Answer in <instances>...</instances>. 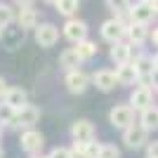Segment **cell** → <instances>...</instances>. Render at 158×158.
<instances>
[{"label": "cell", "mask_w": 158, "mask_h": 158, "mask_svg": "<svg viewBox=\"0 0 158 158\" xmlns=\"http://www.w3.org/2000/svg\"><path fill=\"white\" fill-rule=\"evenodd\" d=\"M123 17H125V14L113 17V19H106L104 24H102V28H99V35H102V40H106L109 45H113V43H118V40L125 38L127 24H125V19H123Z\"/></svg>", "instance_id": "obj_1"}, {"label": "cell", "mask_w": 158, "mask_h": 158, "mask_svg": "<svg viewBox=\"0 0 158 158\" xmlns=\"http://www.w3.org/2000/svg\"><path fill=\"white\" fill-rule=\"evenodd\" d=\"M64 85L71 94H85L87 87L92 85V76L85 73L83 69H71V71H66V76H64Z\"/></svg>", "instance_id": "obj_2"}, {"label": "cell", "mask_w": 158, "mask_h": 158, "mask_svg": "<svg viewBox=\"0 0 158 158\" xmlns=\"http://www.w3.org/2000/svg\"><path fill=\"white\" fill-rule=\"evenodd\" d=\"M123 144L127 146V149H132V151H137V149H142V146L149 144V130H146L142 123H132V125H127L125 130H123Z\"/></svg>", "instance_id": "obj_3"}, {"label": "cell", "mask_w": 158, "mask_h": 158, "mask_svg": "<svg viewBox=\"0 0 158 158\" xmlns=\"http://www.w3.org/2000/svg\"><path fill=\"white\" fill-rule=\"evenodd\" d=\"M40 120V109L35 104H24L21 109H17L14 113V130H31L35 127V123Z\"/></svg>", "instance_id": "obj_4"}, {"label": "cell", "mask_w": 158, "mask_h": 158, "mask_svg": "<svg viewBox=\"0 0 158 158\" xmlns=\"http://www.w3.org/2000/svg\"><path fill=\"white\" fill-rule=\"evenodd\" d=\"M135 109H132V104H116L109 111V123H111L116 130H125L127 125H132L135 123Z\"/></svg>", "instance_id": "obj_5"}, {"label": "cell", "mask_w": 158, "mask_h": 158, "mask_svg": "<svg viewBox=\"0 0 158 158\" xmlns=\"http://www.w3.org/2000/svg\"><path fill=\"white\" fill-rule=\"evenodd\" d=\"M153 102V87L149 85V83H137V85L132 87L130 92V104L135 111H144V109H149Z\"/></svg>", "instance_id": "obj_6"}, {"label": "cell", "mask_w": 158, "mask_h": 158, "mask_svg": "<svg viewBox=\"0 0 158 158\" xmlns=\"http://www.w3.org/2000/svg\"><path fill=\"white\" fill-rule=\"evenodd\" d=\"M43 146H45V137H43V132H38L35 127H31V130H21V135H19V149L24 153H40V151H43Z\"/></svg>", "instance_id": "obj_7"}, {"label": "cell", "mask_w": 158, "mask_h": 158, "mask_svg": "<svg viewBox=\"0 0 158 158\" xmlns=\"http://www.w3.org/2000/svg\"><path fill=\"white\" fill-rule=\"evenodd\" d=\"M33 38L38 43L40 47H54L59 43V28L54 26V24H38V26L33 28Z\"/></svg>", "instance_id": "obj_8"}, {"label": "cell", "mask_w": 158, "mask_h": 158, "mask_svg": "<svg viewBox=\"0 0 158 158\" xmlns=\"http://www.w3.org/2000/svg\"><path fill=\"white\" fill-rule=\"evenodd\" d=\"M127 17L130 21H144V24H151L153 17H156V10H153L151 0H135L127 10Z\"/></svg>", "instance_id": "obj_9"}, {"label": "cell", "mask_w": 158, "mask_h": 158, "mask_svg": "<svg viewBox=\"0 0 158 158\" xmlns=\"http://www.w3.org/2000/svg\"><path fill=\"white\" fill-rule=\"evenodd\" d=\"M64 38L66 40H71L73 45L78 43V40H85L87 38V33H90V28H87V24L83 19H76V17H71V19H66L64 24Z\"/></svg>", "instance_id": "obj_10"}, {"label": "cell", "mask_w": 158, "mask_h": 158, "mask_svg": "<svg viewBox=\"0 0 158 158\" xmlns=\"http://www.w3.org/2000/svg\"><path fill=\"white\" fill-rule=\"evenodd\" d=\"M127 43H130L132 47L135 45H144L146 40L151 38V31H149V24H144V21H130L127 24V33H125Z\"/></svg>", "instance_id": "obj_11"}, {"label": "cell", "mask_w": 158, "mask_h": 158, "mask_svg": "<svg viewBox=\"0 0 158 158\" xmlns=\"http://www.w3.org/2000/svg\"><path fill=\"white\" fill-rule=\"evenodd\" d=\"M92 85L97 87L99 92H111L118 85V78H116V71L111 69H99L92 73Z\"/></svg>", "instance_id": "obj_12"}, {"label": "cell", "mask_w": 158, "mask_h": 158, "mask_svg": "<svg viewBox=\"0 0 158 158\" xmlns=\"http://www.w3.org/2000/svg\"><path fill=\"white\" fill-rule=\"evenodd\" d=\"M71 137L76 142H92L97 137V130H94V125L87 118H78L71 123Z\"/></svg>", "instance_id": "obj_13"}, {"label": "cell", "mask_w": 158, "mask_h": 158, "mask_svg": "<svg viewBox=\"0 0 158 158\" xmlns=\"http://www.w3.org/2000/svg\"><path fill=\"white\" fill-rule=\"evenodd\" d=\"M116 78H118V85L135 87L139 83V73H137V69H135V64L127 61V64H118L116 66Z\"/></svg>", "instance_id": "obj_14"}, {"label": "cell", "mask_w": 158, "mask_h": 158, "mask_svg": "<svg viewBox=\"0 0 158 158\" xmlns=\"http://www.w3.org/2000/svg\"><path fill=\"white\" fill-rule=\"evenodd\" d=\"M109 57H111V61L116 66H118V64H127V61H132V45L125 43V40H118V43H113V45H111Z\"/></svg>", "instance_id": "obj_15"}, {"label": "cell", "mask_w": 158, "mask_h": 158, "mask_svg": "<svg viewBox=\"0 0 158 158\" xmlns=\"http://www.w3.org/2000/svg\"><path fill=\"white\" fill-rule=\"evenodd\" d=\"M132 64H135V69H137L139 73V80H146L149 83V73L153 71V66H156V61H153V57H149V54L139 52L132 57Z\"/></svg>", "instance_id": "obj_16"}, {"label": "cell", "mask_w": 158, "mask_h": 158, "mask_svg": "<svg viewBox=\"0 0 158 158\" xmlns=\"http://www.w3.org/2000/svg\"><path fill=\"white\" fill-rule=\"evenodd\" d=\"M17 26L24 28V31H31V28L38 26V12L31 7H19V14H17Z\"/></svg>", "instance_id": "obj_17"}, {"label": "cell", "mask_w": 158, "mask_h": 158, "mask_svg": "<svg viewBox=\"0 0 158 158\" xmlns=\"http://www.w3.org/2000/svg\"><path fill=\"white\" fill-rule=\"evenodd\" d=\"M5 104H10L12 109H21L24 104H28V92L24 87H7L5 97H2Z\"/></svg>", "instance_id": "obj_18"}, {"label": "cell", "mask_w": 158, "mask_h": 158, "mask_svg": "<svg viewBox=\"0 0 158 158\" xmlns=\"http://www.w3.org/2000/svg\"><path fill=\"white\" fill-rule=\"evenodd\" d=\"M80 64H85V61L80 59V54L76 52V47H69L64 52L59 54V66L64 71H71V69H80Z\"/></svg>", "instance_id": "obj_19"}, {"label": "cell", "mask_w": 158, "mask_h": 158, "mask_svg": "<svg viewBox=\"0 0 158 158\" xmlns=\"http://www.w3.org/2000/svg\"><path fill=\"white\" fill-rule=\"evenodd\" d=\"M139 123L146 127L149 132L158 130V106H149V109H144V111H139Z\"/></svg>", "instance_id": "obj_20"}, {"label": "cell", "mask_w": 158, "mask_h": 158, "mask_svg": "<svg viewBox=\"0 0 158 158\" xmlns=\"http://www.w3.org/2000/svg\"><path fill=\"white\" fill-rule=\"evenodd\" d=\"M73 47H76V52L80 54V59H83V61H90L94 54H97V43H92L90 38L78 40V43H76Z\"/></svg>", "instance_id": "obj_21"}, {"label": "cell", "mask_w": 158, "mask_h": 158, "mask_svg": "<svg viewBox=\"0 0 158 158\" xmlns=\"http://www.w3.org/2000/svg\"><path fill=\"white\" fill-rule=\"evenodd\" d=\"M57 12L61 14V17H66V19H71V17H76V12L80 10V0H57Z\"/></svg>", "instance_id": "obj_22"}, {"label": "cell", "mask_w": 158, "mask_h": 158, "mask_svg": "<svg viewBox=\"0 0 158 158\" xmlns=\"http://www.w3.org/2000/svg\"><path fill=\"white\" fill-rule=\"evenodd\" d=\"M14 21H17V14H14L12 5H7V2H0V26L7 28V26H12Z\"/></svg>", "instance_id": "obj_23"}, {"label": "cell", "mask_w": 158, "mask_h": 158, "mask_svg": "<svg viewBox=\"0 0 158 158\" xmlns=\"http://www.w3.org/2000/svg\"><path fill=\"white\" fill-rule=\"evenodd\" d=\"M106 2V10H111L116 17H120V14H127V10H130L132 0H104Z\"/></svg>", "instance_id": "obj_24"}, {"label": "cell", "mask_w": 158, "mask_h": 158, "mask_svg": "<svg viewBox=\"0 0 158 158\" xmlns=\"http://www.w3.org/2000/svg\"><path fill=\"white\" fill-rule=\"evenodd\" d=\"M14 113H17V109H12L10 104L2 102V106H0V125L2 127H12L14 125Z\"/></svg>", "instance_id": "obj_25"}, {"label": "cell", "mask_w": 158, "mask_h": 158, "mask_svg": "<svg viewBox=\"0 0 158 158\" xmlns=\"http://www.w3.org/2000/svg\"><path fill=\"white\" fill-rule=\"evenodd\" d=\"M99 158H120V149L116 144H102Z\"/></svg>", "instance_id": "obj_26"}, {"label": "cell", "mask_w": 158, "mask_h": 158, "mask_svg": "<svg viewBox=\"0 0 158 158\" xmlns=\"http://www.w3.org/2000/svg\"><path fill=\"white\" fill-rule=\"evenodd\" d=\"M71 158H87V153H85V142H76V139H73Z\"/></svg>", "instance_id": "obj_27"}, {"label": "cell", "mask_w": 158, "mask_h": 158, "mask_svg": "<svg viewBox=\"0 0 158 158\" xmlns=\"http://www.w3.org/2000/svg\"><path fill=\"white\" fill-rule=\"evenodd\" d=\"M47 158H71V149H66V146H54L52 151L47 153Z\"/></svg>", "instance_id": "obj_28"}, {"label": "cell", "mask_w": 158, "mask_h": 158, "mask_svg": "<svg viewBox=\"0 0 158 158\" xmlns=\"http://www.w3.org/2000/svg\"><path fill=\"white\" fill-rule=\"evenodd\" d=\"M99 149H102V144H97V142H85V153L87 158H99Z\"/></svg>", "instance_id": "obj_29"}, {"label": "cell", "mask_w": 158, "mask_h": 158, "mask_svg": "<svg viewBox=\"0 0 158 158\" xmlns=\"http://www.w3.org/2000/svg\"><path fill=\"white\" fill-rule=\"evenodd\" d=\"M146 156H151V158H158V139H149V144H146Z\"/></svg>", "instance_id": "obj_30"}, {"label": "cell", "mask_w": 158, "mask_h": 158, "mask_svg": "<svg viewBox=\"0 0 158 158\" xmlns=\"http://www.w3.org/2000/svg\"><path fill=\"white\" fill-rule=\"evenodd\" d=\"M149 85L158 87V66H153V71L149 73Z\"/></svg>", "instance_id": "obj_31"}, {"label": "cell", "mask_w": 158, "mask_h": 158, "mask_svg": "<svg viewBox=\"0 0 158 158\" xmlns=\"http://www.w3.org/2000/svg\"><path fill=\"white\" fill-rule=\"evenodd\" d=\"M7 87H10V85H7V80L2 78V76H0V99L5 97V92H7Z\"/></svg>", "instance_id": "obj_32"}, {"label": "cell", "mask_w": 158, "mask_h": 158, "mask_svg": "<svg viewBox=\"0 0 158 158\" xmlns=\"http://www.w3.org/2000/svg\"><path fill=\"white\" fill-rule=\"evenodd\" d=\"M33 2H35V0H14V5H17V7H31Z\"/></svg>", "instance_id": "obj_33"}, {"label": "cell", "mask_w": 158, "mask_h": 158, "mask_svg": "<svg viewBox=\"0 0 158 158\" xmlns=\"http://www.w3.org/2000/svg\"><path fill=\"white\" fill-rule=\"evenodd\" d=\"M151 40H153V45H158V26L151 31Z\"/></svg>", "instance_id": "obj_34"}, {"label": "cell", "mask_w": 158, "mask_h": 158, "mask_svg": "<svg viewBox=\"0 0 158 158\" xmlns=\"http://www.w3.org/2000/svg\"><path fill=\"white\" fill-rule=\"evenodd\" d=\"M28 158H47V156H43V153H28Z\"/></svg>", "instance_id": "obj_35"}, {"label": "cell", "mask_w": 158, "mask_h": 158, "mask_svg": "<svg viewBox=\"0 0 158 158\" xmlns=\"http://www.w3.org/2000/svg\"><path fill=\"white\" fill-rule=\"evenodd\" d=\"M151 5H153V10H156V14H158V0H151Z\"/></svg>", "instance_id": "obj_36"}, {"label": "cell", "mask_w": 158, "mask_h": 158, "mask_svg": "<svg viewBox=\"0 0 158 158\" xmlns=\"http://www.w3.org/2000/svg\"><path fill=\"white\" fill-rule=\"evenodd\" d=\"M47 5H57V0H45Z\"/></svg>", "instance_id": "obj_37"}, {"label": "cell", "mask_w": 158, "mask_h": 158, "mask_svg": "<svg viewBox=\"0 0 158 158\" xmlns=\"http://www.w3.org/2000/svg\"><path fill=\"white\" fill-rule=\"evenodd\" d=\"M2 33H5V28H2V26H0V40H2Z\"/></svg>", "instance_id": "obj_38"}, {"label": "cell", "mask_w": 158, "mask_h": 158, "mask_svg": "<svg viewBox=\"0 0 158 158\" xmlns=\"http://www.w3.org/2000/svg\"><path fill=\"white\" fill-rule=\"evenodd\" d=\"M153 61H156V66H158V54H156V57H153Z\"/></svg>", "instance_id": "obj_39"}, {"label": "cell", "mask_w": 158, "mask_h": 158, "mask_svg": "<svg viewBox=\"0 0 158 158\" xmlns=\"http://www.w3.org/2000/svg\"><path fill=\"white\" fill-rule=\"evenodd\" d=\"M2 130H5V127H2V125H0V137H2Z\"/></svg>", "instance_id": "obj_40"}, {"label": "cell", "mask_w": 158, "mask_h": 158, "mask_svg": "<svg viewBox=\"0 0 158 158\" xmlns=\"http://www.w3.org/2000/svg\"><path fill=\"white\" fill-rule=\"evenodd\" d=\"M0 158H2V146H0Z\"/></svg>", "instance_id": "obj_41"}, {"label": "cell", "mask_w": 158, "mask_h": 158, "mask_svg": "<svg viewBox=\"0 0 158 158\" xmlns=\"http://www.w3.org/2000/svg\"><path fill=\"white\" fill-rule=\"evenodd\" d=\"M146 158H151V156H146Z\"/></svg>", "instance_id": "obj_42"}]
</instances>
